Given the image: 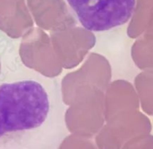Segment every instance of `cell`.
I'll return each mask as SVG.
<instances>
[{"instance_id":"6da1fadb","label":"cell","mask_w":153,"mask_h":149,"mask_svg":"<svg viewBox=\"0 0 153 149\" xmlns=\"http://www.w3.org/2000/svg\"><path fill=\"white\" fill-rule=\"evenodd\" d=\"M49 100L43 85L22 80L0 85V136L40 127L49 112Z\"/></svg>"},{"instance_id":"7a4b0ae2","label":"cell","mask_w":153,"mask_h":149,"mask_svg":"<svg viewBox=\"0 0 153 149\" xmlns=\"http://www.w3.org/2000/svg\"><path fill=\"white\" fill-rule=\"evenodd\" d=\"M82 26L104 31L126 23L133 15L135 0H67Z\"/></svg>"},{"instance_id":"3957f363","label":"cell","mask_w":153,"mask_h":149,"mask_svg":"<svg viewBox=\"0 0 153 149\" xmlns=\"http://www.w3.org/2000/svg\"><path fill=\"white\" fill-rule=\"evenodd\" d=\"M0 138H1V137H0Z\"/></svg>"}]
</instances>
